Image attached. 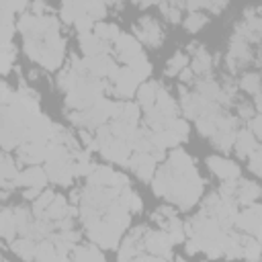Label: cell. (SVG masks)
Wrapping results in <instances>:
<instances>
[{
  "mask_svg": "<svg viewBox=\"0 0 262 262\" xmlns=\"http://www.w3.org/2000/svg\"><path fill=\"white\" fill-rule=\"evenodd\" d=\"M151 188L158 196H166L180 209H190L201 199L203 178L199 176L190 156L184 149L176 147L168 156V162L160 170H156Z\"/></svg>",
  "mask_w": 262,
  "mask_h": 262,
  "instance_id": "obj_1",
  "label": "cell"
},
{
  "mask_svg": "<svg viewBox=\"0 0 262 262\" xmlns=\"http://www.w3.org/2000/svg\"><path fill=\"white\" fill-rule=\"evenodd\" d=\"M63 49L66 41L61 39L59 31L47 33L41 39H25V53L45 70H57L61 66Z\"/></svg>",
  "mask_w": 262,
  "mask_h": 262,
  "instance_id": "obj_2",
  "label": "cell"
},
{
  "mask_svg": "<svg viewBox=\"0 0 262 262\" xmlns=\"http://www.w3.org/2000/svg\"><path fill=\"white\" fill-rule=\"evenodd\" d=\"M111 84L104 80H96L92 76H80V80L74 84V88L66 94V104L74 111H86L96 100L102 98L104 92H108Z\"/></svg>",
  "mask_w": 262,
  "mask_h": 262,
  "instance_id": "obj_3",
  "label": "cell"
},
{
  "mask_svg": "<svg viewBox=\"0 0 262 262\" xmlns=\"http://www.w3.org/2000/svg\"><path fill=\"white\" fill-rule=\"evenodd\" d=\"M111 102L108 98H100L96 100L92 106H88L86 111H74L70 113V121L80 127V129H98L102 125H106V121H111Z\"/></svg>",
  "mask_w": 262,
  "mask_h": 262,
  "instance_id": "obj_4",
  "label": "cell"
},
{
  "mask_svg": "<svg viewBox=\"0 0 262 262\" xmlns=\"http://www.w3.org/2000/svg\"><path fill=\"white\" fill-rule=\"evenodd\" d=\"M111 80H113V86L108 88V92L117 98H131L137 92V88L141 86V80L127 66L119 68Z\"/></svg>",
  "mask_w": 262,
  "mask_h": 262,
  "instance_id": "obj_5",
  "label": "cell"
},
{
  "mask_svg": "<svg viewBox=\"0 0 262 262\" xmlns=\"http://www.w3.org/2000/svg\"><path fill=\"white\" fill-rule=\"evenodd\" d=\"M141 248L145 252H149L151 256H158V258H164V260H170L172 258V244L166 235V231L162 229H151L143 233V239H141Z\"/></svg>",
  "mask_w": 262,
  "mask_h": 262,
  "instance_id": "obj_6",
  "label": "cell"
},
{
  "mask_svg": "<svg viewBox=\"0 0 262 262\" xmlns=\"http://www.w3.org/2000/svg\"><path fill=\"white\" fill-rule=\"evenodd\" d=\"M260 213H262V209H260L258 203L248 205L244 211H237L233 225L239 227L246 235H252V237L260 239V235H262V229H260Z\"/></svg>",
  "mask_w": 262,
  "mask_h": 262,
  "instance_id": "obj_7",
  "label": "cell"
},
{
  "mask_svg": "<svg viewBox=\"0 0 262 262\" xmlns=\"http://www.w3.org/2000/svg\"><path fill=\"white\" fill-rule=\"evenodd\" d=\"M84 70L88 76L96 78V80H104V78H113L115 72L119 70V66L115 63V59L111 55H94V57H84L82 59Z\"/></svg>",
  "mask_w": 262,
  "mask_h": 262,
  "instance_id": "obj_8",
  "label": "cell"
},
{
  "mask_svg": "<svg viewBox=\"0 0 262 262\" xmlns=\"http://www.w3.org/2000/svg\"><path fill=\"white\" fill-rule=\"evenodd\" d=\"M45 174L47 180L59 184V186H70L74 178V160H55V162H45Z\"/></svg>",
  "mask_w": 262,
  "mask_h": 262,
  "instance_id": "obj_9",
  "label": "cell"
},
{
  "mask_svg": "<svg viewBox=\"0 0 262 262\" xmlns=\"http://www.w3.org/2000/svg\"><path fill=\"white\" fill-rule=\"evenodd\" d=\"M135 33H137V39L149 47H158L162 45L164 41V33L160 29V25L151 18V16H143L137 25H135Z\"/></svg>",
  "mask_w": 262,
  "mask_h": 262,
  "instance_id": "obj_10",
  "label": "cell"
},
{
  "mask_svg": "<svg viewBox=\"0 0 262 262\" xmlns=\"http://www.w3.org/2000/svg\"><path fill=\"white\" fill-rule=\"evenodd\" d=\"M156 164H158V162L154 160L151 154H137V151H133V154L129 156V160L125 162V166L131 168V170L139 176V180H143V182H147V180L154 178V174H156Z\"/></svg>",
  "mask_w": 262,
  "mask_h": 262,
  "instance_id": "obj_11",
  "label": "cell"
},
{
  "mask_svg": "<svg viewBox=\"0 0 262 262\" xmlns=\"http://www.w3.org/2000/svg\"><path fill=\"white\" fill-rule=\"evenodd\" d=\"M51 127L53 123L43 115L39 113L27 127V133H25V143L33 141V143H49V137H51Z\"/></svg>",
  "mask_w": 262,
  "mask_h": 262,
  "instance_id": "obj_12",
  "label": "cell"
},
{
  "mask_svg": "<svg viewBox=\"0 0 262 262\" xmlns=\"http://www.w3.org/2000/svg\"><path fill=\"white\" fill-rule=\"evenodd\" d=\"M115 53H117V59L123 61V63H129L131 59H135L137 55H141V43L129 35V33H121L115 41Z\"/></svg>",
  "mask_w": 262,
  "mask_h": 262,
  "instance_id": "obj_13",
  "label": "cell"
},
{
  "mask_svg": "<svg viewBox=\"0 0 262 262\" xmlns=\"http://www.w3.org/2000/svg\"><path fill=\"white\" fill-rule=\"evenodd\" d=\"M45 156H47V143H23L16 147V160L20 164H27V166H37L41 162H45Z\"/></svg>",
  "mask_w": 262,
  "mask_h": 262,
  "instance_id": "obj_14",
  "label": "cell"
},
{
  "mask_svg": "<svg viewBox=\"0 0 262 262\" xmlns=\"http://www.w3.org/2000/svg\"><path fill=\"white\" fill-rule=\"evenodd\" d=\"M207 166H209V170H211L217 178H221L223 182H225V180H237V178H239V166L233 164L231 160L221 158V156H211V158H207Z\"/></svg>",
  "mask_w": 262,
  "mask_h": 262,
  "instance_id": "obj_15",
  "label": "cell"
},
{
  "mask_svg": "<svg viewBox=\"0 0 262 262\" xmlns=\"http://www.w3.org/2000/svg\"><path fill=\"white\" fill-rule=\"evenodd\" d=\"M47 184V174L41 166H29L23 172L16 174L14 186H25V188H43Z\"/></svg>",
  "mask_w": 262,
  "mask_h": 262,
  "instance_id": "obj_16",
  "label": "cell"
},
{
  "mask_svg": "<svg viewBox=\"0 0 262 262\" xmlns=\"http://www.w3.org/2000/svg\"><path fill=\"white\" fill-rule=\"evenodd\" d=\"M78 43L80 49L86 57H94V55H108L111 53V45L104 43L102 39H98L94 33H80L78 35Z\"/></svg>",
  "mask_w": 262,
  "mask_h": 262,
  "instance_id": "obj_17",
  "label": "cell"
},
{
  "mask_svg": "<svg viewBox=\"0 0 262 262\" xmlns=\"http://www.w3.org/2000/svg\"><path fill=\"white\" fill-rule=\"evenodd\" d=\"M260 196V186L256 182L250 180H239L237 178V186H235V203L237 205H254Z\"/></svg>",
  "mask_w": 262,
  "mask_h": 262,
  "instance_id": "obj_18",
  "label": "cell"
},
{
  "mask_svg": "<svg viewBox=\"0 0 262 262\" xmlns=\"http://www.w3.org/2000/svg\"><path fill=\"white\" fill-rule=\"evenodd\" d=\"M16 174H18V170H16L14 160L8 154H0V190L12 188Z\"/></svg>",
  "mask_w": 262,
  "mask_h": 262,
  "instance_id": "obj_19",
  "label": "cell"
},
{
  "mask_svg": "<svg viewBox=\"0 0 262 262\" xmlns=\"http://www.w3.org/2000/svg\"><path fill=\"white\" fill-rule=\"evenodd\" d=\"M233 147L237 149V154H239V158H248L254 149H258L260 147V143H258V139L248 131V129H242L239 133H235V141H233Z\"/></svg>",
  "mask_w": 262,
  "mask_h": 262,
  "instance_id": "obj_20",
  "label": "cell"
},
{
  "mask_svg": "<svg viewBox=\"0 0 262 262\" xmlns=\"http://www.w3.org/2000/svg\"><path fill=\"white\" fill-rule=\"evenodd\" d=\"M72 262H106V260L96 246L86 244V246H74Z\"/></svg>",
  "mask_w": 262,
  "mask_h": 262,
  "instance_id": "obj_21",
  "label": "cell"
},
{
  "mask_svg": "<svg viewBox=\"0 0 262 262\" xmlns=\"http://www.w3.org/2000/svg\"><path fill=\"white\" fill-rule=\"evenodd\" d=\"M43 217L49 219V221H53V223L59 221V219L70 217V205H68V199L61 196V194H55L53 201H51V205H49L47 211L43 213Z\"/></svg>",
  "mask_w": 262,
  "mask_h": 262,
  "instance_id": "obj_22",
  "label": "cell"
},
{
  "mask_svg": "<svg viewBox=\"0 0 262 262\" xmlns=\"http://www.w3.org/2000/svg\"><path fill=\"white\" fill-rule=\"evenodd\" d=\"M158 82H145L137 88V104L143 108V111H149L156 106V92H158Z\"/></svg>",
  "mask_w": 262,
  "mask_h": 262,
  "instance_id": "obj_23",
  "label": "cell"
},
{
  "mask_svg": "<svg viewBox=\"0 0 262 262\" xmlns=\"http://www.w3.org/2000/svg\"><path fill=\"white\" fill-rule=\"evenodd\" d=\"M35 248H37L35 239H29V237H18V239H12V244H10V250L27 262L35 260Z\"/></svg>",
  "mask_w": 262,
  "mask_h": 262,
  "instance_id": "obj_24",
  "label": "cell"
},
{
  "mask_svg": "<svg viewBox=\"0 0 262 262\" xmlns=\"http://www.w3.org/2000/svg\"><path fill=\"white\" fill-rule=\"evenodd\" d=\"M115 176V170L108 166H94V170L88 174V184L92 186H111Z\"/></svg>",
  "mask_w": 262,
  "mask_h": 262,
  "instance_id": "obj_25",
  "label": "cell"
},
{
  "mask_svg": "<svg viewBox=\"0 0 262 262\" xmlns=\"http://www.w3.org/2000/svg\"><path fill=\"white\" fill-rule=\"evenodd\" d=\"M57 256H59L57 254V248H55V244L49 237L41 239L37 244V248H35V260L37 262H55Z\"/></svg>",
  "mask_w": 262,
  "mask_h": 262,
  "instance_id": "obj_26",
  "label": "cell"
},
{
  "mask_svg": "<svg viewBox=\"0 0 262 262\" xmlns=\"http://www.w3.org/2000/svg\"><path fill=\"white\" fill-rule=\"evenodd\" d=\"M59 14H61V20L74 25L76 18H80V16H88V14H86V2H63Z\"/></svg>",
  "mask_w": 262,
  "mask_h": 262,
  "instance_id": "obj_27",
  "label": "cell"
},
{
  "mask_svg": "<svg viewBox=\"0 0 262 262\" xmlns=\"http://www.w3.org/2000/svg\"><path fill=\"white\" fill-rule=\"evenodd\" d=\"M94 35L98 39H102L104 43H115L117 37L121 35V29L115 23H94Z\"/></svg>",
  "mask_w": 262,
  "mask_h": 262,
  "instance_id": "obj_28",
  "label": "cell"
},
{
  "mask_svg": "<svg viewBox=\"0 0 262 262\" xmlns=\"http://www.w3.org/2000/svg\"><path fill=\"white\" fill-rule=\"evenodd\" d=\"M239 242H242V258H246L250 262H258V258H260V239L244 233Z\"/></svg>",
  "mask_w": 262,
  "mask_h": 262,
  "instance_id": "obj_29",
  "label": "cell"
},
{
  "mask_svg": "<svg viewBox=\"0 0 262 262\" xmlns=\"http://www.w3.org/2000/svg\"><path fill=\"white\" fill-rule=\"evenodd\" d=\"M14 233H16V223H14L12 209H0V237L12 239Z\"/></svg>",
  "mask_w": 262,
  "mask_h": 262,
  "instance_id": "obj_30",
  "label": "cell"
},
{
  "mask_svg": "<svg viewBox=\"0 0 262 262\" xmlns=\"http://www.w3.org/2000/svg\"><path fill=\"white\" fill-rule=\"evenodd\" d=\"M127 68H129V70H131V72L141 80V82L151 74V63H149V59H147L143 53H141V55H137L135 59H131V61L127 63Z\"/></svg>",
  "mask_w": 262,
  "mask_h": 262,
  "instance_id": "obj_31",
  "label": "cell"
},
{
  "mask_svg": "<svg viewBox=\"0 0 262 262\" xmlns=\"http://www.w3.org/2000/svg\"><path fill=\"white\" fill-rule=\"evenodd\" d=\"M184 68H188V55L176 51V53L168 59V63H166V76H176V74H180Z\"/></svg>",
  "mask_w": 262,
  "mask_h": 262,
  "instance_id": "obj_32",
  "label": "cell"
},
{
  "mask_svg": "<svg viewBox=\"0 0 262 262\" xmlns=\"http://www.w3.org/2000/svg\"><path fill=\"white\" fill-rule=\"evenodd\" d=\"M117 121H123L129 127H137V123H139V104H135L131 100H125L123 113H121V117Z\"/></svg>",
  "mask_w": 262,
  "mask_h": 262,
  "instance_id": "obj_33",
  "label": "cell"
},
{
  "mask_svg": "<svg viewBox=\"0 0 262 262\" xmlns=\"http://www.w3.org/2000/svg\"><path fill=\"white\" fill-rule=\"evenodd\" d=\"M14 57H16V49H14L12 43L0 47V74H8L12 70Z\"/></svg>",
  "mask_w": 262,
  "mask_h": 262,
  "instance_id": "obj_34",
  "label": "cell"
},
{
  "mask_svg": "<svg viewBox=\"0 0 262 262\" xmlns=\"http://www.w3.org/2000/svg\"><path fill=\"white\" fill-rule=\"evenodd\" d=\"M53 192L51 190H43L37 199H35V203H33V215H35V219H39V217H43V213L47 211V207L51 205V201H53Z\"/></svg>",
  "mask_w": 262,
  "mask_h": 262,
  "instance_id": "obj_35",
  "label": "cell"
},
{
  "mask_svg": "<svg viewBox=\"0 0 262 262\" xmlns=\"http://www.w3.org/2000/svg\"><path fill=\"white\" fill-rule=\"evenodd\" d=\"M207 25V16L203 12H190L186 18H184V29L188 33H199L203 27Z\"/></svg>",
  "mask_w": 262,
  "mask_h": 262,
  "instance_id": "obj_36",
  "label": "cell"
},
{
  "mask_svg": "<svg viewBox=\"0 0 262 262\" xmlns=\"http://www.w3.org/2000/svg\"><path fill=\"white\" fill-rule=\"evenodd\" d=\"M211 63H213V61H211V55H209L207 51H201V53L194 55L190 70H192V74H207V72L211 70Z\"/></svg>",
  "mask_w": 262,
  "mask_h": 262,
  "instance_id": "obj_37",
  "label": "cell"
},
{
  "mask_svg": "<svg viewBox=\"0 0 262 262\" xmlns=\"http://www.w3.org/2000/svg\"><path fill=\"white\" fill-rule=\"evenodd\" d=\"M211 139H213V143H215L219 149L227 151V149L233 145V141H235V131H215Z\"/></svg>",
  "mask_w": 262,
  "mask_h": 262,
  "instance_id": "obj_38",
  "label": "cell"
},
{
  "mask_svg": "<svg viewBox=\"0 0 262 262\" xmlns=\"http://www.w3.org/2000/svg\"><path fill=\"white\" fill-rule=\"evenodd\" d=\"M172 133H174V137L178 139V141H186L188 139V123L184 121V119H172L168 125H166Z\"/></svg>",
  "mask_w": 262,
  "mask_h": 262,
  "instance_id": "obj_39",
  "label": "cell"
},
{
  "mask_svg": "<svg viewBox=\"0 0 262 262\" xmlns=\"http://www.w3.org/2000/svg\"><path fill=\"white\" fill-rule=\"evenodd\" d=\"M86 14H88L92 20H100L102 16H106V4L100 2V0L86 2Z\"/></svg>",
  "mask_w": 262,
  "mask_h": 262,
  "instance_id": "obj_40",
  "label": "cell"
},
{
  "mask_svg": "<svg viewBox=\"0 0 262 262\" xmlns=\"http://www.w3.org/2000/svg\"><path fill=\"white\" fill-rule=\"evenodd\" d=\"M160 8H162V12H164V16H166L168 20L178 23V20H180V8H184V4H182V2H174V4L164 2Z\"/></svg>",
  "mask_w": 262,
  "mask_h": 262,
  "instance_id": "obj_41",
  "label": "cell"
},
{
  "mask_svg": "<svg viewBox=\"0 0 262 262\" xmlns=\"http://www.w3.org/2000/svg\"><path fill=\"white\" fill-rule=\"evenodd\" d=\"M258 80H260L258 74H246V76L242 78V84H239V86H242L246 92H252V94L256 96V94H258V84H260Z\"/></svg>",
  "mask_w": 262,
  "mask_h": 262,
  "instance_id": "obj_42",
  "label": "cell"
},
{
  "mask_svg": "<svg viewBox=\"0 0 262 262\" xmlns=\"http://www.w3.org/2000/svg\"><path fill=\"white\" fill-rule=\"evenodd\" d=\"M74 27L78 29V33H90V29H94V20L90 16H80L74 20Z\"/></svg>",
  "mask_w": 262,
  "mask_h": 262,
  "instance_id": "obj_43",
  "label": "cell"
},
{
  "mask_svg": "<svg viewBox=\"0 0 262 262\" xmlns=\"http://www.w3.org/2000/svg\"><path fill=\"white\" fill-rule=\"evenodd\" d=\"M260 158H262L260 147H258V149H254V151L248 156V160H250V170H252L256 176H260V174H262V168H260Z\"/></svg>",
  "mask_w": 262,
  "mask_h": 262,
  "instance_id": "obj_44",
  "label": "cell"
},
{
  "mask_svg": "<svg viewBox=\"0 0 262 262\" xmlns=\"http://www.w3.org/2000/svg\"><path fill=\"white\" fill-rule=\"evenodd\" d=\"M248 131H250L256 139L262 137V131H260V115H258V113H256L252 119H248Z\"/></svg>",
  "mask_w": 262,
  "mask_h": 262,
  "instance_id": "obj_45",
  "label": "cell"
},
{
  "mask_svg": "<svg viewBox=\"0 0 262 262\" xmlns=\"http://www.w3.org/2000/svg\"><path fill=\"white\" fill-rule=\"evenodd\" d=\"M10 98H12V90L8 88V84H6V82H2V80H0V106H2V104H8V102H10Z\"/></svg>",
  "mask_w": 262,
  "mask_h": 262,
  "instance_id": "obj_46",
  "label": "cell"
},
{
  "mask_svg": "<svg viewBox=\"0 0 262 262\" xmlns=\"http://www.w3.org/2000/svg\"><path fill=\"white\" fill-rule=\"evenodd\" d=\"M129 262H168V260H164V258H158V256H141V254H137L135 258H131Z\"/></svg>",
  "mask_w": 262,
  "mask_h": 262,
  "instance_id": "obj_47",
  "label": "cell"
},
{
  "mask_svg": "<svg viewBox=\"0 0 262 262\" xmlns=\"http://www.w3.org/2000/svg\"><path fill=\"white\" fill-rule=\"evenodd\" d=\"M237 111H239V117H242V119H252V117L256 115V108H252L250 104H239Z\"/></svg>",
  "mask_w": 262,
  "mask_h": 262,
  "instance_id": "obj_48",
  "label": "cell"
},
{
  "mask_svg": "<svg viewBox=\"0 0 262 262\" xmlns=\"http://www.w3.org/2000/svg\"><path fill=\"white\" fill-rule=\"evenodd\" d=\"M39 194H41V188H27L23 196H25V199H29V201H35Z\"/></svg>",
  "mask_w": 262,
  "mask_h": 262,
  "instance_id": "obj_49",
  "label": "cell"
},
{
  "mask_svg": "<svg viewBox=\"0 0 262 262\" xmlns=\"http://www.w3.org/2000/svg\"><path fill=\"white\" fill-rule=\"evenodd\" d=\"M178 76H180V82H190L194 74H192V70H190V68H184V70H182Z\"/></svg>",
  "mask_w": 262,
  "mask_h": 262,
  "instance_id": "obj_50",
  "label": "cell"
},
{
  "mask_svg": "<svg viewBox=\"0 0 262 262\" xmlns=\"http://www.w3.org/2000/svg\"><path fill=\"white\" fill-rule=\"evenodd\" d=\"M186 252H188V254H196V252H201V250H199V246H196L192 239H188V242H186Z\"/></svg>",
  "mask_w": 262,
  "mask_h": 262,
  "instance_id": "obj_51",
  "label": "cell"
},
{
  "mask_svg": "<svg viewBox=\"0 0 262 262\" xmlns=\"http://www.w3.org/2000/svg\"><path fill=\"white\" fill-rule=\"evenodd\" d=\"M55 262H72V258H70V256H57Z\"/></svg>",
  "mask_w": 262,
  "mask_h": 262,
  "instance_id": "obj_52",
  "label": "cell"
},
{
  "mask_svg": "<svg viewBox=\"0 0 262 262\" xmlns=\"http://www.w3.org/2000/svg\"><path fill=\"white\" fill-rule=\"evenodd\" d=\"M176 262H186V260H182V258H176Z\"/></svg>",
  "mask_w": 262,
  "mask_h": 262,
  "instance_id": "obj_53",
  "label": "cell"
}]
</instances>
